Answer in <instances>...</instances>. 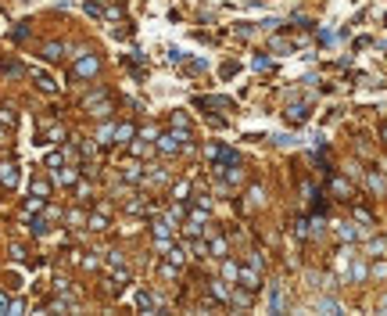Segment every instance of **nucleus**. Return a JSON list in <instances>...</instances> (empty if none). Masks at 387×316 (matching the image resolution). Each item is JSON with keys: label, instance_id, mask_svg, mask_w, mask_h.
Wrapping results in <instances>:
<instances>
[{"label": "nucleus", "instance_id": "a211bd4d", "mask_svg": "<svg viewBox=\"0 0 387 316\" xmlns=\"http://www.w3.org/2000/svg\"><path fill=\"white\" fill-rule=\"evenodd\" d=\"M269 306H273V313H280V309H283V295L273 291V295H269Z\"/></svg>", "mask_w": 387, "mask_h": 316}, {"label": "nucleus", "instance_id": "20e7f679", "mask_svg": "<svg viewBox=\"0 0 387 316\" xmlns=\"http://www.w3.org/2000/svg\"><path fill=\"white\" fill-rule=\"evenodd\" d=\"M240 284H244V288H247V295H251V291H258L262 288V284H258V273H255V269H240Z\"/></svg>", "mask_w": 387, "mask_h": 316}, {"label": "nucleus", "instance_id": "4468645a", "mask_svg": "<svg viewBox=\"0 0 387 316\" xmlns=\"http://www.w3.org/2000/svg\"><path fill=\"white\" fill-rule=\"evenodd\" d=\"M333 190L340 194V198H348V194H351V184H348V180H333Z\"/></svg>", "mask_w": 387, "mask_h": 316}, {"label": "nucleus", "instance_id": "423d86ee", "mask_svg": "<svg viewBox=\"0 0 387 316\" xmlns=\"http://www.w3.org/2000/svg\"><path fill=\"white\" fill-rule=\"evenodd\" d=\"M158 147H162V151H165V155H172V151H179V147H183V144H179V140L172 137V133H165V137H158Z\"/></svg>", "mask_w": 387, "mask_h": 316}, {"label": "nucleus", "instance_id": "393cba45", "mask_svg": "<svg viewBox=\"0 0 387 316\" xmlns=\"http://www.w3.org/2000/svg\"><path fill=\"white\" fill-rule=\"evenodd\" d=\"M351 277H355V280H362V277H366V266H362V262H355V269H351Z\"/></svg>", "mask_w": 387, "mask_h": 316}, {"label": "nucleus", "instance_id": "4be33fe9", "mask_svg": "<svg viewBox=\"0 0 387 316\" xmlns=\"http://www.w3.org/2000/svg\"><path fill=\"white\" fill-rule=\"evenodd\" d=\"M168 266H183V252H179V248L168 252Z\"/></svg>", "mask_w": 387, "mask_h": 316}, {"label": "nucleus", "instance_id": "412c9836", "mask_svg": "<svg viewBox=\"0 0 387 316\" xmlns=\"http://www.w3.org/2000/svg\"><path fill=\"white\" fill-rule=\"evenodd\" d=\"M61 162H65V155H61V151L47 155V165H51V169H61Z\"/></svg>", "mask_w": 387, "mask_h": 316}, {"label": "nucleus", "instance_id": "c85d7f7f", "mask_svg": "<svg viewBox=\"0 0 387 316\" xmlns=\"http://www.w3.org/2000/svg\"><path fill=\"white\" fill-rule=\"evenodd\" d=\"M0 137H4V133H0Z\"/></svg>", "mask_w": 387, "mask_h": 316}, {"label": "nucleus", "instance_id": "cd10ccee", "mask_svg": "<svg viewBox=\"0 0 387 316\" xmlns=\"http://www.w3.org/2000/svg\"><path fill=\"white\" fill-rule=\"evenodd\" d=\"M384 140H387V126H384Z\"/></svg>", "mask_w": 387, "mask_h": 316}, {"label": "nucleus", "instance_id": "f8f14e48", "mask_svg": "<svg viewBox=\"0 0 387 316\" xmlns=\"http://www.w3.org/2000/svg\"><path fill=\"white\" fill-rule=\"evenodd\" d=\"M40 208H43V198H36V194H33V198L25 201V216H33V212H40Z\"/></svg>", "mask_w": 387, "mask_h": 316}, {"label": "nucleus", "instance_id": "5701e85b", "mask_svg": "<svg viewBox=\"0 0 387 316\" xmlns=\"http://www.w3.org/2000/svg\"><path fill=\"white\" fill-rule=\"evenodd\" d=\"M212 252H215V259H222L226 255V241H212Z\"/></svg>", "mask_w": 387, "mask_h": 316}, {"label": "nucleus", "instance_id": "aec40b11", "mask_svg": "<svg viewBox=\"0 0 387 316\" xmlns=\"http://www.w3.org/2000/svg\"><path fill=\"white\" fill-rule=\"evenodd\" d=\"M380 252H387V241L384 237H377L373 245H369V255H380Z\"/></svg>", "mask_w": 387, "mask_h": 316}, {"label": "nucleus", "instance_id": "9d476101", "mask_svg": "<svg viewBox=\"0 0 387 316\" xmlns=\"http://www.w3.org/2000/svg\"><path fill=\"white\" fill-rule=\"evenodd\" d=\"M129 137H136V129H133L129 123H126V126H115V140H118V144H126Z\"/></svg>", "mask_w": 387, "mask_h": 316}, {"label": "nucleus", "instance_id": "39448f33", "mask_svg": "<svg viewBox=\"0 0 387 316\" xmlns=\"http://www.w3.org/2000/svg\"><path fill=\"white\" fill-rule=\"evenodd\" d=\"M33 79H36V86L43 90V94H57V83H54V79L47 76V72H36V76H33Z\"/></svg>", "mask_w": 387, "mask_h": 316}, {"label": "nucleus", "instance_id": "6ab92c4d", "mask_svg": "<svg viewBox=\"0 0 387 316\" xmlns=\"http://www.w3.org/2000/svg\"><path fill=\"white\" fill-rule=\"evenodd\" d=\"M122 176H126V180H140L144 173H140V165L133 162V165H126V173H122Z\"/></svg>", "mask_w": 387, "mask_h": 316}, {"label": "nucleus", "instance_id": "f03ea898", "mask_svg": "<svg viewBox=\"0 0 387 316\" xmlns=\"http://www.w3.org/2000/svg\"><path fill=\"white\" fill-rule=\"evenodd\" d=\"M308 115H312V108H308V104H290L287 108V123H308Z\"/></svg>", "mask_w": 387, "mask_h": 316}, {"label": "nucleus", "instance_id": "1a4fd4ad", "mask_svg": "<svg viewBox=\"0 0 387 316\" xmlns=\"http://www.w3.org/2000/svg\"><path fill=\"white\" fill-rule=\"evenodd\" d=\"M33 194H36V198H47V194H51V184H47L43 176H36V180H33Z\"/></svg>", "mask_w": 387, "mask_h": 316}, {"label": "nucleus", "instance_id": "2eb2a0df", "mask_svg": "<svg viewBox=\"0 0 387 316\" xmlns=\"http://www.w3.org/2000/svg\"><path fill=\"white\" fill-rule=\"evenodd\" d=\"M111 137H115V126H101L97 140H101V144H111Z\"/></svg>", "mask_w": 387, "mask_h": 316}, {"label": "nucleus", "instance_id": "dca6fc26", "mask_svg": "<svg viewBox=\"0 0 387 316\" xmlns=\"http://www.w3.org/2000/svg\"><path fill=\"white\" fill-rule=\"evenodd\" d=\"M0 123H4V126H14V108H7V104H4V108H0Z\"/></svg>", "mask_w": 387, "mask_h": 316}, {"label": "nucleus", "instance_id": "a878e982", "mask_svg": "<svg viewBox=\"0 0 387 316\" xmlns=\"http://www.w3.org/2000/svg\"><path fill=\"white\" fill-rule=\"evenodd\" d=\"M0 313H7V295L0 291Z\"/></svg>", "mask_w": 387, "mask_h": 316}, {"label": "nucleus", "instance_id": "f257e3e1", "mask_svg": "<svg viewBox=\"0 0 387 316\" xmlns=\"http://www.w3.org/2000/svg\"><path fill=\"white\" fill-rule=\"evenodd\" d=\"M97 72H101V58L79 54V62H75V68H72V79H94Z\"/></svg>", "mask_w": 387, "mask_h": 316}, {"label": "nucleus", "instance_id": "ddd939ff", "mask_svg": "<svg viewBox=\"0 0 387 316\" xmlns=\"http://www.w3.org/2000/svg\"><path fill=\"white\" fill-rule=\"evenodd\" d=\"M90 230H108V216H90Z\"/></svg>", "mask_w": 387, "mask_h": 316}, {"label": "nucleus", "instance_id": "9b49d317", "mask_svg": "<svg viewBox=\"0 0 387 316\" xmlns=\"http://www.w3.org/2000/svg\"><path fill=\"white\" fill-rule=\"evenodd\" d=\"M57 180H61V184H75V180H79V173H75V169H57Z\"/></svg>", "mask_w": 387, "mask_h": 316}, {"label": "nucleus", "instance_id": "7ed1b4c3", "mask_svg": "<svg viewBox=\"0 0 387 316\" xmlns=\"http://www.w3.org/2000/svg\"><path fill=\"white\" fill-rule=\"evenodd\" d=\"M0 180H4L7 187H14V184H18V165H14V162H4V165H0Z\"/></svg>", "mask_w": 387, "mask_h": 316}, {"label": "nucleus", "instance_id": "6e6552de", "mask_svg": "<svg viewBox=\"0 0 387 316\" xmlns=\"http://www.w3.org/2000/svg\"><path fill=\"white\" fill-rule=\"evenodd\" d=\"M136 306H140L144 313H154V309H158V302H154L147 291H136Z\"/></svg>", "mask_w": 387, "mask_h": 316}, {"label": "nucleus", "instance_id": "0eeeda50", "mask_svg": "<svg viewBox=\"0 0 387 316\" xmlns=\"http://www.w3.org/2000/svg\"><path fill=\"white\" fill-rule=\"evenodd\" d=\"M43 58H47V62H61V58H65V47H61V43H47V47H43Z\"/></svg>", "mask_w": 387, "mask_h": 316}, {"label": "nucleus", "instance_id": "bb28decb", "mask_svg": "<svg viewBox=\"0 0 387 316\" xmlns=\"http://www.w3.org/2000/svg\"><path fill=\"white\" fill-rule=\"evenodd\" d=\"M380 309H387V295H384V298H380Z\"/></svg>", "mask_w": 387, "mask_h": 316}, {"label": "nucleus", "instance_id": "b1692460", "mask_svg": "<svg viewBox=\"0 0 387 316\" xmlns=\"http://www.w3.org/2000/svg\"><path fill=\"white\" fill-rule=\"evenodd\" d=\"M187 190H190L187 184H176V190H172V198H176V201H183V198H187Z\"/></svg>", "mask_w": 387, "mask_h": 316}, {"label": "nucleus", "instance_id": "f3484780", "mask_svg": "<svg viewBox=\"0 0 387 316\" xmlns=\"http://www.w3.org/2000/svg\"><path fill=\"white\" fill-rule=\"evenodd\" d=\"M212 295L222 302V298H226V284H222V280H212Z\"/></svg>", "mask_w": 387, "mask_h": 316}]
</instances>
